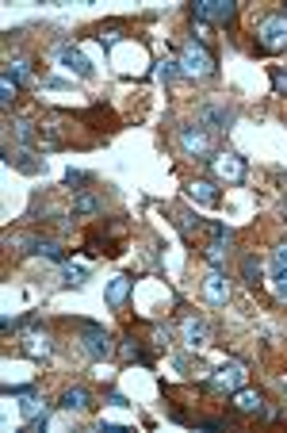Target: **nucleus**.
I'll list each match as a JSON object with an SVG mask.
<instances>
[{
  "mask_svg": "<svg viewBox=\"0 0 287 433\" xmlns=\"http://www.w3.org/2000/svg\"><path fill=\"white\" fill-rule=\"evenodd\" d=\"M257 43L264 46L268 54H280L287 50V16H264L261 27H257Z\"/></svg>",
  "mask_w": 287,
  "mask_h": 433,
  "instance_id": "f257e3e1",
  "label": "nucleus"
},
{
  "mask_svg": "<svg viewBox=\"0 0 287 433\" xmlns=\"http://www.w3.org/2000/svg\"><path fill=\"white\" fill-rule=\"evenodd\" d=\"M19 410H23V418H27V422H43V418H46V403L38 399L35 391H31V395H23V403H19Z\"/></svg>",
  "mask_w": 287,
  "mask_h": 433,
  "instance_id": "f3484780",
  "label": "nucleus"
},
{
  "mask_svg": "<svg viewBox=\"0 0 287 433\" xmlns=\"http://www.w3.org/2000/svg\"><path fill=\"white\" fill-rule=\"evenodd\" d=\"M272 291L280 299H287V269H276V276H272Z\"/></svg>",
  "mask_w": 287,
  "mask_h": 433,
  "instance_id": "c85d7f7f",
  "label": "nucleus"
},
{
  "mask_svg": "<svg viewBox=\"0 0 287 433\" xmlns=\"http://www.w3.org/2000/svg\"><path fill=\"white\" fill-rule=\"evenodd\" d=\"M242 276H245L249 288H257V284H261V261H257V257H242Z\"/></svg>",
  "mask_w": 287,
  "mask_h": 433,
  "instance_id": "5701e85b",
  "label": "nucleus"
},
{
  "mask_svg": "<svg viewBox=\"0 0 287 433\" xmlns=\"http://www.w3.org/2000/svg\"><path fill=\"white\" fill-rule=\"evenodd\" d=\"M283 16H287V8H283Z\"/></svg>",
  "mask_w": 287,
  "mask_h": 433,
  "instance_id": "473e14b6",
  "label": "nucleus"
},
{
  "mask_svg": "<svg viewBox=\"0 0 287 433\" xmlns=\"http://www.w3.org/2000/svg\"><path fill=\"white\" fill-rule=\"evenodd\" d=\"M16 96H19L16 81H12V77H0V100H4V103H12Z\"/></svg>",
  "mask_w": 287,
  "mask_h": 433,
  "instance_id": "bb28decb",
  "label": "nucleus"
},
{
  "mask_svg": "<svg viewBox=\"0 0 287 433\" xmlns=\"http://www.w3.org/2000/svg\"><path fill=\"white\" fill-rule=\"evenodd\" d=\"M188 200L199 207H218V188L215 181H191L188 184Z\"/></svg>",
  "mask_w": 287,
  "mask_h": 433,
  "instance_id": "9d476101",
  "label": "nucleus"
},
{
  "mask_svg": "<svg viewBox=\"0 0 287 433\" xmlns=\"http://www.w3.org/2000/svg\"><path fill=\"white\" fill-rule=\"evenodd\" d=\"M172 219H176L180 234H188V238H191V234H196V230H203V223H199L191 211H172Z\"/></svg>",
  "mask_w": 287,
  "mask_h": 433,
  "instance_id": "412c9836",
  "label": "nucleus"
},
{
  "mask_svg": "<svg viewBox=\"0 0 287 433\" xmlns=\"http://www.w3.org/2000/svg\"><path fill=\"white\" fill-rule=\"evenodd\" d=\"M4 77H12V81H27V77H31V65H27V62H8Z\"/></svg>",
  "mask_w": 287,
  "mask_h": 433,
  "instance_id": "a878e982",
  "label": "nucleus"
},
{
  "mask_svg": "<svg viewBox=\"0 0 287 433\" xmlns=\"http://www.w3.org/2000/svg\"><path fill=\"white\" fill-rule=\"evenodd\" d=\"M119 353H123V361H138V364H153V353H150L146 345L138 342V337H123Z\"/></svg>",
  "mask_w": 287,
  "mask_h": 433,
  "instance_id": "dca6fc26",
  "label": "nucleus"
},
{
  "mask_svg": "<svg viewBox=\"0 0 287 433\" xmlns=\"http://www.w3.org/2000/svg\"><path fill=\"white\" fill-rule=\"evenodd\" d=\"M23 353L31 356V361H46V356H50V337L46 334H38V330H31V334H23Z\"/></svg>",
  "mask_w": 287,
  "mask_h": 433,
  "instance_id": "f8f14e48",
  "label": "nucleus"
},
{
  "mask_svg": "<svg viewBox=\"0 0 287 433\" xmlns=\"http://www.w3.org/2000/svg\"><path fill=\"white\" fill-rule=\"evenodd\" d=\"M84 353H89L92 361H108L111 356V337L92 322H84Z\"/></svg>",
  "mask_w": 287,
  "mask_h": 433,
  "instance_id": "423d86ee",
  "label": "nucleus"
},
{
  "mask_svg": "<svg viewBox=\"0 0 287 433\" xmlns=\"http://www.w3.org/2000/svg\"><path fill=\"white\" fill-rule=\"evenodd\" d=\"M23 246L35 253V257H46V261H62L65 265V249L57 242H46V238H23Z\"/></svg>",
  "mask_w": 287,
  "mask_h": 433,
  "instance_id": "ddd939ff",
  "label": "nucleus"
},
{
  "mask_svg": "<svg viewBox=\"0 0 287 433\" xmlns=\"http://www.w3.org/2000/svg\"><path fill=\"white\" fill-rule=\"evenodd\" d=\"M272 89L287 96V69H280V65H272Z\"/></svg>",
  "mask_w": 287,
  "mask_h": 433,
  "instance_id": "cd10ccee",
  "label": "nucleus"
},
{
  "mask_svg": "<svg viewBox=\"0 0 287 433\" xmlns=\"http://www.w3.org/2000/svg\"><path fill=\"white\" fill-rule=\"evenodd\" d=\"M180 334H184V342L191 345V349H199V345L210 342L207 322H203V318H191V315H184V322H180Z\"/></svg>",
  "mask_w": 287,
  "mask_h": 433,
  "instance_id": "1a4fd4ad",
  "label": "nucleus"
},
{
  "mask_svg": "<svg viewBox=\"0 0 287 433\" xmlns=\"http://www.w3.org/2000/svg\"><path fill=\"white\" fill-rule=\"evenodd\" d=\"M57 58H62V65H65L69 73H77V77H89V73H92L89 58H84V54L77 50V46H69V43H65V46H57Z\"/></svg>",
  "mask_w": 287,
  "mask_h": 433,
  "instance_id": "6e6552de",
  "label": "nucleus"
},
{
  "mask_svg": "<svg viewBox=\"0 0 287 433\" xmlns=\"http://www.w3.org/2000/svg\"><path fill=\"white\" fill-rule=\"evenodd\" d=\"M12 130H16V138H19V142H23V146H35V142H38V130H35V123H31V119H16V123H12Z\"/></svg>",
  "mask_w": 287,
  "mask_h": 433,
  "instance_id": "aec40b11",
  "label": "nucleus"
},
{
  "mask_svg": "<svg viewBox=\"0 0 287 433\" xmlns=\"http://www.w3.org/2000/svg\"><path fill=\"white\" fill-rule=\"evenodd\" d=\"M234 0H196L191 4V16L199 23H234Z\"/></svg>",
  "mask_w": 287,
  "mask_h": 433,
  "instance_id": "7ed1b4c3",
  "label": "nucleus"
},
{
  "mask_svg": "<svg viewBox=\"0 0 287 433\" xmlns=\"http://www.w3.org/2000/svg\"><path fill=\"white\" fill-rule=\"evenodd\" d=\"M127 296H130V276H115L111 284H108V303H111V307H119Z\"/></svg>",
  "mask_w": 287,
  "mask_h": 433,
  "instance_id": "6ab92c4d",
  "label": "nucleus"
},
{
  "mask_svg": "<svg viewBox=\"0 0 287 433\" xmlns=\"http://www.w3.org/2000/svg\"><path fill=\"white\" fill-rule=\"evenodd\" d=\"M207 388H215V391H237V388H245V369H242V364H223L218 372L207 376Z\"/></svg>",
  "mask_w": 287,
  "mask_h": 433,
  "instance_id": "20e7f679",
  "label": "nucleus"
},
{
  "mask_svg": "<svg viewBox=\"0 0 287 433\" xmlns=\"http://www.w3.org/2000/svg\"><path fill=\"white\" fill-rule=\"evenodd\" d=\"M272 265H276V269H287V242L272 249Z\"/></svg>",
  "mask_w": 287,
  "mask_h": 433,
  "instance_id": "c756f323",
  "label": "nucleus"
},
{
  "mask_svg": "<svg viewBox=\"0 0 287 433\" xmlns=\"http://www.w3.org/2000/svg\"><path fill=\"white\" fill-rule=\"evenodd\" d=\"M89 181V173H81V169H69V173H65V184H84Z\"/></svg>",
  "mask_w": 287,
  "mask_h": 433,
  "instance_id": "2f4dec72",
  "label": "nucleus"
},
{
  "mask_svg": "<svg viewBox=\"0 0 287 433\" xmlns=\"http://www.w3.org/2000/svg\"><path fill=\"white\" fill-rule=\"evenodd\" d=\"M203 296L210 299V303H226V299H230V284H226V276H223L218 269L207 272V280H203Z\"/></svg>",
  "mask_w": 287,
  "mask_h": 433,
  "instance_id": "9b49d317",
  "label": "nucleus"
},
{
  "mask_svg": "<svg viewBox=\"0 0 287 433\" xmlns=\"http://www.w3.org/2000/svg\"><path fill=\"white\" fill-rule=\"evenodd\" d=\"M215 73V58L203 50V46H196V43H188L184 50H180V77H210Z\"/></svg>",
  "mask_w": 287,
  "mask_h": 433,
  "instance_id": "f03ea898",
  "label": "nucleus"
},
{
  "mask_svg": "<svg viewBox=\"0 0 287 433\" xmlns=\"http://www.w3.org/2000/svg\"><path fill=\"white\" fill-rule=\"evenodd\" d=\"M203 123L226 127V123H230V111H226V108H203V111H199V127H203Z\"/></svg>",
  "mask_w": 287,
  "mask_h": 433,
  "instance_id": "4be33fe9",
  "label": "nucleus"
},
{
  "mask_svg": "<svg viewBox=\"0 0 287 433\" xmlns=\"http://www.w3.org/2000/svg\"><path fill=\"white\" fill-rule=\"evenodd\" d=\"M92 407V395H89V388H65L62 391V410H89Z\"/></svg>",
  "mask_w": 287,
  "mask_h": 433,
  "instance_id": "2eb2a0df",
  "label": "nucleus"
},
{
  "mask_svg": "<svg viewBox=\"0 0 287 433\" xmlns=\"http://www.w3.org/2000/svg\"><path fill=\"white\" fill-rule=\"evenodd\" d=\"M234 410H237V414H264V399H261L257 391H249V388H237Z\"/></svg>",
  "mask_w": 287,
  "mask_h": 433,
  "instance_id": "4468645a",
  "label": "nucleus"
},
{
  "mask_svg": "<svg viewBox=\"0 0 287 433\" xmlns=\"http://www.w3.org/2000/svg\"><path fill=\"white\" fill-rule=\"evenodd\" d=\"M180 146H184L188 154H196V157H207L210 154V135L199 123L196 127H184V130H180Z\"/></svg>",
  "mask_w": 287,
  "mask_h": 433,
  "instance_id": "0eeeda50",
  "label": "nucleus"
},
{
  "mask_svg": "<svg viewBox=\"0 0 287 433\" xmlns=\"http://www.w3.org/2000/svg\"><path fill=\"white\" fill-rule=\"evenodd\" d=\"M73 211H77V215H96V211H100V200H96V196H89V192H81V196L73 200Z\"/></svg>",
  "mask_w": 287,
  "mask_h": 433,
  "instance_id": "b1692460",
  "label": "nucleus"
},
{
  "mask_svg": "<svg viewBox=\"0 0 287 433\" xmlns=\"http://www.w3.org/2000/svg\"><path fill=\"white\" fill-rule=\"evenodd\" d=\"M84 276H89V272H84L81 265H65V269H62V280H65L69 288H81V284H84Z\"/></svg>",
  "mask_w": 287,
  "mask_h": 433,
  "instance_id": "393cba45",
  "label": "nucleus"
},
{
  "mask_svg": "<svg viewBox=\"0 0 287 433\" xmlns=\"http://www.w3.org/2000/svg\"><path fill=\"white\" fill-rule=\"evenodd\" d=\"M226 246H230V238H210L207 246H203V257L210 261V269H218L226 261V253H230Z\"/></svg>",
  "mask_w": 287,
  "mask_h": 433,
  "instance_id": "a211bd4d",
  "label": "nucleus"
},
{
  "mask_svg": "<svg viewBox=\"0 0 287 433\" xmlns=\"http://www.w3.org/2000/svg\"><path fill=\"white\" fill-rule=\"evenodd\" d=\"M210 169H215L218 181H230V184L245 181V162H242L237 154H218V157H210Z\"/></svg>",
  "mask_w": 287,
  "mask_h": 433,
  "instance_id": "39448f33",
  "label": "nucleus"
},
{
  "mask_svg": "<svg viewBox=\"0 0 287 433\" xmlns=\"http://www.w3.org/2000/svg\"><path fill=\"white\" fill-rule=\"evenodd\" d=\"M176 73H180V62H161V77L165 81H172Z\"/></svg>",
  "mask_w": 287,
  "mask_h": 433,
  "instance_id": "7c9ffc66",
  "label": "nucleus"
}]
</instances>
